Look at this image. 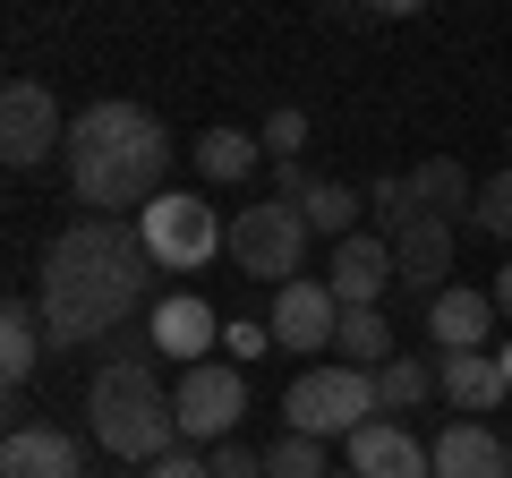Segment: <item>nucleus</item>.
<instances>
[{"instance_id":"nucleus-27","label":"nucleus","mask_w":512,"mask_h":478,"mask_svg":"<svg viewBox=\"0 0 512 478\" xmlns=\"http://www.w3.org/2000/svg\"><path fill=\"white\" fill-rule=\"evenodd\" d=\"M478 231H487V239H504V248H512V171H495V180L487 188H478Z\"/></svg>"},{"instance_id":"nucleus-3","label":"nucleus","mask_w":512,"mask_h":478,"mask_svg":"<svg viewBox=\"0 0 512 478\" xmlns=\"http://www.w3.org/2000/svg\"><path fill=\"white\" fill-rule=\"evenodd\" d=\"M86 436L103 444L120 470H154L180 453V410H171L163 376H154V342L111 350L86 385Z\"/></svg>"},{"instance_id":"nucleus-23","label":"nucleus","mask_w":512,"mask_h":478,"mask_svg":"<svg viewBox=\"0 0 512 478\" xmlns=\"http://www.w3.org/2000/svg\"><path fill=\"white\" fill-rule=\"evenodd\" d=\"M299 214H308V231H325V239H350V231H359V214H367V197H359V188H342V180H316Z\"/></svg>"},{"instance_id":"nucleus-21","label":"nucleus","mask_w":512,"mask_h":478,"mask_svg":"<svg viewBox=\"0 0 512 478\" xmlns=\"http://www.w3.org/2000/svg\"><path fill=\"white\" fill-rule=\"evenodd\" d=\"M333 350H342V368H367V376H376L384 359H402V350H393V325H384L376 308H342V333H333Z\"/></svg>"},{"instance_id":"nucleus-24","label":"nucleus","mask_w":512,"mask_h":478,"mask_svg":"<svg viewBox=\"0 0 512 478\" xmlns=\"http://www.w3.org/2000/svg\"><path fill=\"white\" fill-rule=\"evenodd\" d=\"M367 214L384 222V239H402L410 222H419V188H410V171H384V180L367 188Z\"/></svg>"},{"instance_id":"nucleus-28","label":"nucleus","mask_w":512,"mask_h":478,"mask_svg":"<svg viewBox=\"0 0 512 478\" xmlns=\"http://www.w3.org/2000/svg\"><path fill=\"white\" fill-rule=\"evenodd\" d=\"M222 350H231V368H248V359H265V350H274V325H222Z\"/></svg>"},{"instance_id":"nucleus-11","label":"nucleus","mask_w":512,"mask_h":478,"mask_svg":"<svg viewBox=\"0 0 512 478\" xmlns=\"http://www.w3.org/2000/svg\"><path fill=\"white\" fill-rule=\"evenodd\" d=\"M0 478H94L86 444L52 419H9V444H0Z\"/></svg>"},{"instance_id":"nucleus-32","label":"nucleus","mask_w":512,"mask_h":478,"mask_svg":"<svg viewBox=\"0 0 512 478\" xmlns=\"http://www.w3.org/2000/svg\"><path fill=\"white\" fill-rule=\"evenodd\" d=\"M495 368H504V385H512V342H495Z\"/></svg>"},{"instance_id":"nucleus-14","label":"nucleus","mask_w":512,"mask_h":478,"mask_svg":"<svg viewBox=\"0 0 512 478\" xmlns=\"http://www.w3.org/2000/svg\"><path fill=\"white\" fill-rule=\"evenodd\" d=\"M393 265H402V291H419V299H444V291H453V222L419 214L402 239H393Z\"/></svg>"},{"instance_id":"nucleus-4","label":"nucleus","mask_w":512,"mask_h":478,"mask_svg":"<svg viewBox=\"0 0 512 478\" xmlns=\"http://www.w3.org/2000/svg\"><path fill=\"white\" fill-rule=\"evenodd\" d=\"M376 376H367V368H342V359H333V368H325V359H316V368L308 376H291V393H282V436H316V444H325V436H359V427H376Z\"/></svg>"},{"instance_id":"nucleus-2","label":"nucleus","mask_w":512,"mask_h":478,"mask_svg":"<svg viewBox=\"0 0 512 478\" xmlns=\"http://www.w3.org/2000/svg\"><path fill=\"white\" fill-rule=\"evenodd\" d=\"M60 171H69V197L103 222H137L171 180V129L146 103H86L69 120V146H60Z\"/></svg>"},{"instance_id":"nucleus-26","label":"nucleus","mask_w":512,"mask_h":478,"mask_svg":"<svg viewBox=\"0 0 512 478\" xmlns=\"http://www.w3.org/2000/svg\"><path fill=\"white\" fill-rule=\"evenodd\" d=\"M256 146L274 154V163H299V146H308V111H299V103L265 111V129H256Z\"/></svg>"},{"instance_id":"nucleus-29","label":"nucleus","mask_w":512,"mask_h":478,"mask_svg":"<svg viewBox=\"0 0 512 478\" xmlns=\"http://www.w3.org/2000/svg\"><path fill=\"white\" fill-rule=\"evenodd\" d=\"M205 470H214V478H265V453H248V444H214V453H205Z\"/></svg>"},{"instance_id":"nucleus-12","label":"nucleus","mask_w":512,"mask_h":478,"mask_svg":"<svg viewBox=\"0 0 512 478\" xmlns=\"http://www.w3.org/2000/svg\"><path fill=\"white\" fill-rule=\"evenodd\" d=\"M146 342H154V359L205 368V359H214V342H222V325H214V308H205L197 291H171V299H154V316H146Z\"/></svg>"},{"instance_id":"nucleus-13","label":"nucleus","mask_w":512,"mask_h":478,"mask_svg":"<svg viewBox=\"0 0 512 478\" xmlns=\"http://www.w3.org/2000/svg\"><path fill=\"white\" fill-rule=\"evenodd\" d=\"M495 291H444L427 299V333H436V359H470V350L495 342Z\"/></svg>"},{"instance_id":"nucleus-33","label":"nucleus","mask_w":512,"mask_h":478,"mask_svg":"<svg viewBox=\"0 0 512 478\" xmlns=\"http://www.w3.org/2000/svg\"><path fill=\"white\" fill-rule=\"evenodd\" d=\"M333 478H359V470H333Z\"/></svg>"},{"instance_id":"nucleus-20","label":"nucleus","mask_w":512,"mask_h":478,"mask_svg":"<svg viewBox=\"0 0 512 478\" xmlns=\"http://www.w3.org/2000/svg\"><path fill=\"white\" fill-rule=\"evenodd\" d=\"M256 154H265V146H256L248 129H205V137H188V163H197V180H205V188L248 180V171H256Z\"/></svg>"},{"instance_id":"nucleus-25","label":"nucleus","mask_w":512,"mask_h":478,"mask_svg":"<svg viewBox=\"0 0 512 478\" xmlns=\"http://www.w3.org/2000/svg\"><path fill=\"white\" fill-rule=\"evenodd\" d=\"M265 478H333L325 470V444H316V436H274V444H265Z\"/></svg>"},{"instance_id":"nucleus-19","label":"nucleus","mask_w":512,"mask_h":478,"mask_svg":"<svg viewBox=\"0 0 512 478\" xmlns=\"http://www.w3.org/2000/svg\"><path fill=\"white\" fill-rule=\"evenodd\" d=\"M436 393L453 410H495L504 402V368H495V350H470V359H436Z\"/></svg>"},{"instance_id":"nucleus-1","label":"nucleus","mask_w":512,"mask_h":478,"mask_svg":"<svg viewBox=\"0 0 512 478\" xmlns=\"http://www.w3.org/2000/svg\"><path fill=\"white\" fill-rule=\"evenodd\" d=\"M154 274H163V265L146 257V231H137V222L77 214L69 231H52L43 274H35V308H43L52 350L111 342L128 316H154Z\"/></svg>"},{"instance_id":"nucleus-9","label":"nucleus","mask_w":512,"mask_h":478,"mask_svg":"<svg viewBox=\"0 0 512 478\" xmlns=\"http://www.w3.org/2000/svg\"><path fill=\"white\" fill-rule=\"evenodd\" d=\"M402 282V265H393V239L376 231H350L333 239V257H325V291L342 299V308H384V291Z\"/></svg>"},{"instance_id":"nucleus-16","label":"nucleus","mask_w":512,"mask_h":478,"mask_svg":"<svg viewBox=\"0 0 512 478\" xmlns=\"http://www.w3.org/2000/svg\"><path fill=\"white\" fill-rule=\"evenodd\" d=\"M427 453H436V478H512V444L478 419H453Z\"/></svg>"},{"instance_id":"nucleus-17","label":"nucleus","mask_w":512,"mask_h":478,"mask_svg":"<svg viewBox=\"0 0 512 478\" xmlns=\"http://www.w3.org/2000/svg\"><path fill=\"white\" fill-rule=\"evenodd\" d=\"M43 350H52L43 308L35 299H9V308H0V376H9V393H26V376L43 368Z\"/></svg>"},{"instance_id":"nucleus-30","label":"nucleus","mask_w":512,"mask_h":478,"mask_svg":"<svg viewBox=\"0 0 512 478\" xmlns=\"http://www.w3.org/2000/svg\"><path fill=\"white\" fill-rule=\"evenodd\" d=\"M137 478H214V470H205V453H171V461H154V470H137Z\"/></svg>"},{"instance_id":"nucleus-7","label":"nucleus","mask_w":512,"mask_h":478,"mask_svg":"<svg viewBox=\"0 0 512 478\" xmlns=\"http://www.w3.org/2000/svg\"><path fill=\"white\" fill-rule=\"evenodd\" d=\"M171 410H180V444L188 453H214V444L239 436V410H248V376L231 368V359H205V368H180V385H171Z\"/></svg>"},{"instance_id":"nucleus-18","label":"nucleus","mask_w":512,"mask_h":478,"mask_svg":"<svg viewBox=\"0 0 512 478\" xmlns=\"http://www.w3.org/2000/svg\"><path fill=\"white\" fill-rule=\"evenodd\" d=\"M410 188H419V214H436V222H470L478 214V188H470V171H461L453 154H427V163L410 171Z\"/></svg>"},{"instance_id":"nucleus-31","label":"nucleus","mask_w":512,"mask_h":478,"mask_svg":"<svg viewBox=\"0 0 512 478\" xmlns=\"http://www.w3.org/2000/svg\"><path fill=\"white\" fill-rule=\"evenodd\" d=\"M495 308L512 316V265H504V274H495Z\"/></svg>"},{"instance_id":"nucleus-5","label":"nucleus","mask_w":512,"mask_h":478,"mask_svg":"<svg viewBox=\"0 0 512 478\" xmlns=\"http://www.w3.org/2000/svg\"><path fill=\"white\" fill-rule=\"evenodd\" d=\"M308 214L299 205H282V197H256V205H239L231 214V265L248 282H299V265H308Z\"/></svg>"},{"instance_id":"nucleus-10","label":"nucleus","mask_w":512,"mask_h":478,"mask_svg":"<svg viewBox=\"0 0 512 478\" xmlns=\"http://www.w3.org/2000/svg\"><path fill=\"white\" fill-rule=\"evenodd\" d=\"M265 325H274V350H299V359H325V342L333 333H342V299L325 291V282H282L274 291V316H265Z\"/></svg>"},{"instance_id":"nucleus-6","label":"nucleus","mask_w":512,"mask_h":478,"mask_svg":"<svg viewBox=\"0 0 512 478\" xmlns=\"http://www.w3.org/2000/svg\"><path fill=\"white\" fill-rule=\"evenodd\" d=\"M137 231H146V257L163 265V274H197L214 248H231V222L205 197H188V188H163V197L137 214Z\"/></svg>"},{"instance_id":"nucleus-8","label":"nucleus","mask_w":512,"mask_h":478,"mask_svg":"<svg viewBox=\"0 0 512 478\" xmlns=\"http://www.w3.org/2000/svg\"><path fill=\"white\" fill-rule=\"evenodd\" d=\"M60 146H69V120H60L52 86H43V77H9V86H0V163L35 171V163H52Z\"/></svg>"},{"instance_id":"nucleus-15","label":"nucleus","mask_w":512,"mask_h":478,"mask_svg":"<svg viewBox=\"0 0 512 478\" xmlns=\"http://www.w3.org/2000/svg\"><path fill=\"white\" fill-rule=\"evenodd\" d=\"M350 470L359 478H436V453H427L402 419H376V427L350 436Z\"/></svg>"},{"instance_id":"nucleus-22","label":"nucleus","mask_w":512,"mask_h":478,"mask_svg":"<svg viewBox=\"0 0 512 478\" xmlns=\"http://www.w3.org/2000/svg\"><path fill=\"white\" fill-rule=\"evenodd\" d=\"M427 393H436V359H419V350H402V359L376 368V402L384 410H419Z\"/></svg>"}]
</instances>
